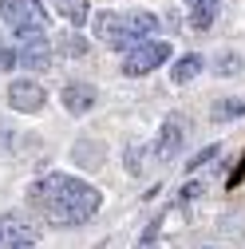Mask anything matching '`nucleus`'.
<instances>
[{
	"mask_svg": "<svg viewBox=\"0 0 245 249\" xmlns=\"http://www.w3.org/2000/svg\"><path fill=\"white\" fill-rule=\"evenodd\" d=\"M218 154H222V146H206V150H198V154H194V159L186 162V170H190V174H198L202 166H210L213 159H218Z\"/></svg>",
	"mask_w": 245,
	"mask_h": 249,
	"instance_id": "16",
	"label": "nucleus"
},
{
	"mask_svg": "<svg viewBox=\"0 0 245 249\" xmlns=\"http://www.w3.org/2000/svg\"><path fill=\"white\" fill-rule=\"evenodd\" d=\"M139 249H155V245H139Z\"/></svg>",
	"mask_w": 245,
	"mask_h": 249,
	"instance_id": "23",
	"label": "nucleus"
},
{
	"mask_svg": "<svg viewBox=\"0 0 245 249\" xmlns=\"http://www.w3.org/2000/svg\"><path fill=\"white\" fill-rule=\"evenodd\" d=\"M28 202L44 213L48 226H83L99 210V190L75 174L52 170L28 186Z\"/></svg>",
	"mask_w": 245,
	"mask_h": 249,
	"instance_id": "1",
	"label": "nucleus"
},
{
	"mask_svg": "<svg viewBox=\"0 0 245 249\" xmlns=\"http://www.w3.org/2000/svg\"><path fill=\"white\" fill-rule=\"evenodd\" d=\"M127 24H131L135 40H139V44H146L150 36H155V28H158V16H155V12H142V8H139V12H131V16H127Z\"/></svg>",
	"mask_w": 245,
	"mask_h": 249,
	"instance_id": "13",
	"label": "nucleus"
},
{
	"mask_svg": "<svg viewBox=\"0 0 245 249\" xmlns=\"http://www.w3.org/2000/svg\"><path fill=\"white\" fill-rule=\"evenodd\" d=\"M210 115L218 123H229V119H245V99H218L210 107Z\"/></svg>",
	"mask_w": 245,
	"mask_h": 249,
	"instance_id": "15",
	"label": "nucleus"
},
{
	"mask_svg": "<svg viewBox=\"0 0 245 249\" xmlns=\"http://www.w3.org/2000/svg\"><path fill=\"white\" fill-rule=\"evenodd\" d=\"M52 8L64 16V20L75 28V32H79V28L91 20V0H52Z\"/></svg>",
	"mask_w": 245,
	"mask_h": 249,
	"instance_id": "10",
	"label": "nucleus"
},
{
	"mask_svg": "<svg viewBox=\"0 0 245 249\" xmlns=\"http://www.w3.org/2000/svg\"><path fill=\"white\" fill-rule=\"evenodd\" d=\"M59 99H64V111H68V115H87L91 107L99 103V91L91 87V83H68Z\"/></svg>",
	"mask_w": 245,
	"mask_h": 249,
	"instance_id": "9",
	"label": "nucleus"
},
{
	"mask_svg": "<svg viewBox=\"0 0 245 249\" xmlns=\"http://www.w3.org/2000/svg\"><path fill=\"white\" fill-rule=\"evenodd\" d=\"M182 142H186V123H182V119H166L162 131H158V142H155V159H158V162L178 159Z\"/></svg>",
	"mask_w": 245,
	"mask_h": 249,
	"instance_id": "8",
	"label": "nucleus"
},
{
	"mask_svg": "<svg viewBox=\"0 0 245 249\" xmlns=\"http://www.w3.org/2000/svg\"><path fill=\"white\" fill-rule=\"evenodd\" d=\"M0 55H4V44H0Z\"/></svg>",
	"mask_w": 245,
	"mask_h": 249,
	"instance_id": "24",
	"label": "nucleus"
},
{
	"mask_svg": "<svg viewBox=\"0 0 245 249\" xmlns=\"http://www.w3.org/2000/svg\"><path fill=\"white\" fill-rule=\"evenodd\" d=\"M213 16H218V0H198V4L190 8V28L194 32H206V28L213 24Z\"/></svg>",
	"mask_w": 245,
	"mask_h": 249,
	"instance_id": "14",
	"label": "nucleus"
},
{
	"mask_svg": "<svg viewBox=\"0 0 245 249\" xmlns=\"http://www.w3.org/2000/svg\"><path fill=\"white\" fill-rule=\"evenodd\" d=\"M52 52H55V44H52V36H48V32L20 36V48H16L20 64H24L28 71H44V68L52 64Z\"/></svg>",
	"mask_w": 245,
	"mask_h": 249,
	"instance_id": "6",
	"label": "nucleus"
},
{
	"mask_svg": "<svg viewBox=\"0 0 245 249\" xmlns=\"http://www.w3.org/2000/svg\"><path fill=\"white\" fill-rule=\"evenodd\" d=\"M8 103H12V111H20V115H36V111H44V103H48V91H44L36 79H12V83H8Z\"/></svg>",
	"mask_w": 245,
	"mask_h": 249,
	"instance_id": "7",
	"label": "nucleus"
},
{
	"mask_svg": "<svg viewBox=\"0 0 245 249\" xmlns=\"http://www.w3.org/2000/svg\"><path fill=\"white\" fill-rule=\"evenodd\" d=\"M237 71H241V55L222 52V55H218V75H237Z\"/></svg>",
	"mask_w": 245,
	"mask_h": 249,
	"instance_id": "17",
	"label": "nucleus"
},
{
	"mask_svg": "<svg viewBox=\"0 0 245 249\" xmlns=\"http://www.w3.org/2000/svg\"><path fill=\"white\" fill-rule=\"evenodd\" d=\"M166 59H170V40H146V44H139L135 52L122 55V75L139 79V75H146V71L162 68Z\"/></svg>",
	"mask_w": 245,
	"mask_h": 249,
	"instance_id": "3",
	"label": "nucleus"
},
{
	"mask_svg": "<svg viewBox=\"0 0 245 249\" xmlns=\"http://www.w3.org/2000/svg\"><path fill=\"white\" fill-rule=\"evenodd\" d=\"M0 20H4L16 36L48 32V12H44V0H0Z\"/></svg>",
	"mask_w": 245,
	"mask_h": 249,
	"instance_id": "2",
	"label": "nucleus"
},
{
	"mask_svg": "<svg viewBox=\"0 0 245 249\" xmlns=\"http://www.w3.org/2000/svg\"><path fill=\"white\" fill-rule=\"evenodd\" d=\"M241 174H245V159H241V166H237V174H233V182H237V178H241Z\"/></svg>",
	"mask_w": 245,
	"mask_h": 249,
	"instance_id": "21",
	"label": "nucleus"
},
{
	"mask_svg": "<svg viewBox=\"0 0 245 249\" xmlns=\"http://www.w3.org/2000/svg\"><path fill=\"white\" fill-rule=\"evenodd\" d=\"M198 71H202V55L198 52H190V55H182V59H174L170 64V83H190V79H198Z\"/></svg>",
	"mask_w": 245,
	"mask_h": 249,
	"instance_id": "11",
	"label": "nucleus"
},
{
	"mask_svg": "<svg viewBox=\"0 0 245 249\" xmlns=\"http://www.w3.org/2000/svg\"><path fill=\"white\" fill-rule=\"evenodd\" d=\"M52 44H55V52H59V55H68V59H79V55H87V40L75 32V28H68V32H64V36H55Z\"/></svg>",
	"mask_w": 245,
	"mask_h": 249,
	"instance_id": "12",
	"label": "nucleus"
},
{
	"mask_svg": "<svg viewBox=\"0 0 245 249\" xmlns=\"http://www.w3.org/2000/svg\"><path fill=\"white\" fill-rule=\"evenodd\" d=\"M12 135H16V131H4V123H0V150L12 146Z\"/></svg>",
	"mask_w": 245,
	"mask_h": 249,
	"instance_id": "20",
	"label": "nucleus"
},
{
	"mask_svg": "<svg viewBox=\"0 0 245 249\" xmlns=\"http://www.w3.org/2000/svg\"><path fill=\"white\" fill-rule=\"evenodd\" d=\"M202 249H226V245H202Z\"/></svg>",
	"mask_w": 245,
	"mask_h": 249,
	"instance_id": "22",
	"label": "nucleus"
},
{
	"mask_svg": "<svg viewBox=\"0 0 245 249\" xmlns=\"http://www.w3.org/2000/svg\"><path fill=\"white\" fill-rule=\"evenodd\" d=\"M139 162H142V150H135V146H131V150H127V170H131V174H139V170H142Z\"/></svg>",
	"mask_w": 245,
	"mask_h": 249,
	"instance_id": "19",
	"label": "nucleus"
},
{
	"mask_svg": "<svg viewBox=\"0 0 245 249\" xmlns=\"http://www.w3.org/2000/svg\"><path fill=\"white\" fill-rule=\"evenodd\" d=\"M36 241H40V230L24 213H4L0 217V249H36Z\"/></svg>",
	"mask_w": 245,
	"mask_h": 249,
	"instance_id": "5",
	"label": "nucleus"
},
{
	"mask_svg": "<svg viewBox=\"0 0 245 249\" xmlns=\"http://www.w3.org/2000/svg\"><path fill=\"white\" fill-rule=\"evenodd\" d=\"M194 198H202V182H186L178 190V202H194Z\"/></svg>",
	"mask_w": 245,
	"mask_h": 249,
	"instance_id": "18",
	"label": "nucleus"
},
{
	"mask_svg": "<svg viewBox=\"0 0 245 249\" xmlns=\"http://www.w3.org/2000/svg\"><path fill=\"white\" fill-rule=\"evenodd\" d=\"M95 32H99V40H103L107 48H115V52H122V55L139 48L127 16H119V12H99V16H95Z\"/></svg>",
	"mask_w": 245,
	"mask_h": 249,
	"instance_id": "4",
	"label": "nucleus"
}]
</instances>
